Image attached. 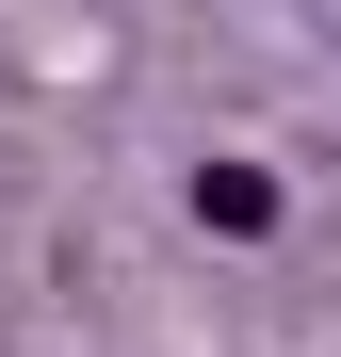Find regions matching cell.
<instances>
[{"instance_id": "6da1fadb", "label": "cell", "mask_w": 341, "mask_h": 357, "mask_svg": "<svg viewBox=\"0 0 341 357\" xmlns=\"http://www.w3.org/2000/svg\"><path fill=\"white\" fill-rule=\"evenodd\" d=\"M195 211L227 227V244H260V227H276V178H260V162H211V178H195Z\"/></svg>"}]
</instances>
